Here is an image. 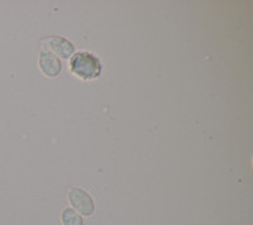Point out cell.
Returning <instances> with one entry per match:
<instances>
[{"label":"cell","instance_id":"cell-5","mask_svg":"<svg viewBox=\"0 0 253 225\" xmlns=\"http://www.w3.org/2000/svg\"><path fill=\"white\" fill-rule=\"evenodd\" d=\"M62 222L63 225H83L81 217L72 209H65L62 211Z\"/></svg>","mask_w":253,"mask_h":225},{"label":"cell","instance_id":"cell-4","mask_svg":"<svg viewBox=\"0 0 253 225\" xmlns=\"http://www.w3.org/2000/svg\"><path fill=\"white\" fill-rule=\"evenodd\" d=\"M40 67L43 74L48 77H56L61 73V62L55 55L51 52H41L40 55Z\"/></svg>","mask_w":253,"mask_h":225},{"label":"cell","instance_id":"cell-2","mask_svg":"<svg viewBox=\"0 0 253 225\" xmlns=\"http://www.w3.org/2000/svg\"><path fill=\"white\" fill-rule=\"evenodd\" d=\"M67 197L70 204L85 217H89L94 213V201L86 191L78 188H70L67 190Z\"/></svg>","mask_w":253,"mask_h":225},{"label":"cell","instance_id":"cell-3","mask_svg":"<svg viewBox=\"0 0 253 225\" xmlns=\"http://www.w3.org/2000/svg\"><path fill=\"white\" fill-rule=\"evenodd\" d=\"M42 43L62 58L71 57L74 55V49H75L74 44L70 40L61 37H47L42 40Z\"/></svg>","mask_w":253,"mask_h":225},{"label":"cell","instance_id":"cell-1","mask_svg":"<svg viewBox=\"0 0 253 225\" xmlns=\"http://www.w3.org/2000/svg\"><path fill=\"white\" fill-rule=\"evenodd\" d=\"M70 69L78 77L94 80L101 74V62L96 56L89 52H79L70 61Z\"/></svg>","mask_w":253,"mask_h":225}]
</instances>
